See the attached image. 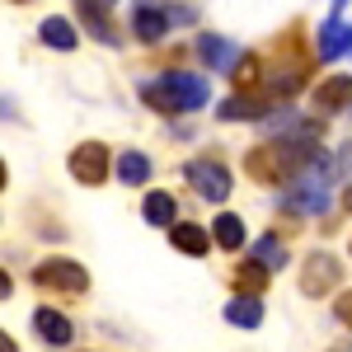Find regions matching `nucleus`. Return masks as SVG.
<instances>
[{
    "instance_id": "aec40b11",
    "label": "nucleus",
    "mask_w": 352,
    "mask_h": 352,
    "mask_svg": "<svg viewBox=\"0 0 352 352\" xmlns=\"http://www.w3.org/2000/svg\"><path fill=\"white\" fill-rule=\"evenodd\" d=\"M118 179H122L127 188H132V184H146V179H151V160H146L141 151H122V155H118Z\"/></svg>"
},
{
    "instance_id": "f8f14e48",
    "label": "nucleus",
    "mask_w": 352,
    "mask_h": 352,
    "mask_svg": "<svg viewBox=\"0 0 352 352\" xmlns=\"http://www.w3.org/2000/svg\"><path fill=\"white\" fill-rule=\"evenodd\" d=\"M169 244H174L179 254H188V258H202L207 244H212V235H207L202 226H192V221H174V226H169Z\"/></svg>"
},
{
    "instance_id": "423d86ee",
    "label": "nucleus",
    "mask_w": 352,
    "mask_h": 352,
    "mask_svg": "<svg viewBox=\"0 0 352 352\" xmlns=\"http://www.w3.org/2000/svg\"><path fill=\"white\" fill-rule=\"evenodd\" d=\"M113 5H118V0H76V14H80V24L89 28L99 43L118 47L122 38H118V28H113Z\"/></svg>"
},
{
    "instance_id": "5701e85b",
    "label": "nucleus",
    "mask_w": 352,
    "mask_h": 352,
    "mask_svg": "<svg viewBox=\"0 0 352 352\" xmlns=\"http://www.w3.org/2000/svg\"><path fill=\"white\" fill-rule=\"evenodd\" d=\"M333 315H338V320L348 324V333H352V292H343V296L333 300Z\"/></svg>"
},
{
    "instance_id": "7ed1b4c3",
    "label": "nucleus",
    "mask_w": 352,
    "mask_h": 352,
    "mask_svg": "<svg viewBox=\"0 0 352 352\" xmlns=\"http://www.w3.org/2000/svg\"><path fill=\"white\" fill-rule=\"evenodd\" d=\"M338 277H343V263L324 254V249H315L310 258H305V268H300V292L315 300V296H329L333 287H338Z\"/></svg>"
},
{
    "instance_id": "39448f33",
    "label": "nucleus",
    "mask_w": 352,
    "mask_h": 352,
    "mask_svg": "<svg viewBox=\"0 0 352 352\" xmlns=\"http://www.w3.org/2000/svg\"><path fill=\"white\" fill-rule=\"evenodd\" d=\"M66 164H71L76 184H85V188H99V184L109 179V151H104V141H85V146H76Z\"/></svg>"
},
{
    "instance_id": "f3484780",
    "label": "nucleus",
    "mask_w": 352,
    "mask_h": 352,
    "mask_svg": "<svg viewBox=\"0 0 352 352\" xmlns=\"http://www.w3.org/2000/svg\"><path fill=\"white\" fill-rule=\"evenodd\" d=\"M221 122H249V118H263V99H254V94H230L226 104L217 109Z\"/></svg>"
},
{
    "instance_id": "b1692460",
    "label": "nucleus",
    "mask_w": 352,
    "mask_h": 352,
    "mask_svg": "<svg viewBox=\"0 0 352 352\" xmlns=\"http://www.w3.org/2000/svg\"><path fill=\"white\" fill-rule=\"evenodd\" d=\"M0 352H19V343H14V338H10L5 329H0Z\"/></svg>"
},
{
    "instance_id": "6e6552de",
    "label": "nucleus",
    "mask_w": 352,
    "mask_h": 352,
    "mask_svg": "<svg viewBox=\"0 0 352 352\" xmlns=\"http://www.w3.org/2000/svg\"><path fill=\"white\" fill-rule=\"evenodd\" d=\"M33 329H38V338H43L47 348H66L71 333H76L71 320H66L61 310H52V305H38V310H33Z\"/></svg>"
},
{
    "instance_id": "f257e3e1",
    "label": "nucleus",
    "mask_w": 352,
    "mask_h": 352,
    "mask_svg": "<svg viewBox=\"0 0 352 352\" xmlns=\"http://www.w3.org/2000/svg\"><path fill=\"white\" fill-rule=\"evenodd\" d=\"M141 99H146L155 113H197V109H207L212 89H207L202 76L169 71V76H160V80H146V85H141Z\"/></svg>"
},
{
    "instance_id": "2eb2a0df",
    "label": "nucleus",
    "mask_w": 352,
    "mask_h": 352,
    "mask_svg": "<svg viewBox=\"0 0 352 352\" xmlns=\"http://www.w3.org/2000/svg\"><path fill=\"white\" fill-rule=\"evenodd\" d=\"M226 320L235 329H258L263 324V300L258 296H230L226 300Z\"/></svg>"
},
{
    "instance_id": "a878e982",
    "label": "nucleus",
    "mask_w": 352,
    "mask_h": 352,
    "mask_svg": "<svg viewBox=\"0 0 352 352\" xmlns=\"http://www.w3.org/2000/svg\"><path fill=\"white\" fill-rule=\"evenodd\" d=\"M343 207H348V212H352V184H348V192H343Z\"/></svg>"
},
{
    "instance_id": "ddd939ff",
    "label": "nucleus",
    "mask_w": 352,
    "mask_h": 352,
    "mask_svg": "<svg viewBox=\"0 0 352 352\" xmlns=\"http://www.w3.org/2000/svg\"><path fill=\"white\" fill-rule=\"evenodd\" d=\"M38 38H43L47 47H56V52H76V43H80L76 24H71V19H61V14L43 19V24H38Z\"/></svg>"
},
{
    "instance_id": "4468645a",
    "label": "nucleus",
    "mask_w": 352,
    "mask_h": 352,
    "mask_svg": "<svg viewBox=\"0 0 352 352\" xmlns=\"http://www.w3.org/2000/svg\"><path fill=\"white\" fill-rule=\"evenodd\" d=\"M352 47V28L343 19H324L320 24V61H333V56H343Z\"/></svg>"
},
{
    "instance_id": "4be33fe9",
    "label": "nucleus",
    "mask_w": 352,
    "mask_h": 352,
    "mask_svg": "<svg viewBox=\"0 0 352 352\" xmlns=\"http://www.w3.org/2000/svg\"><path fill=\"white\" fill-rule=\"evenodd\" d=\"M230 76H235V89H240V94H254L258 80H263V61H258V56H240Z\"/></svg>"
},
{
    "instance_id": "20e7f679",
    "label": "nucleus",
    "mask_w": 352,
    "mask_h": 352,
    "mask_svg": "<svg viewBox=\"0 0 352 352\" xmlns=\"http://www.w3.org/2000/svg\"><path fill=\"white\" fill-rule=\"evenodd\" d=\"M188 184L197 197H207V202H226L230 188H235V179H230V169L221 160H192L188 164Z\"/></svg>"
},
{
    "instance_id": "0eeeda50",
    "label": "nucleus",
    "mask_w": 352,
    "mask_h": 352,
    "mask_svg": "<svg viewBox=\"0 0 352 352\" xmlns=\"http://www.w3.org/2000/svg\"><path fill=\"white\" fill-rule=\"evenodd\" d=\"M132 33L141 43H160L164 33H169V10H164V0H136Z\"/></svg>"
},
{
    "instance_id": "dca6fc26",
    "label": "nucleus",
    "mask_w": 352,
    "mask_h": 352,
    "mask_svg": "<svg viewBox=\"0 0 352 352\" xmlns=\"http://www.w3.org/2000/svg\"><path fill=\"white\" fill-rule=\"evenodd\" d=\"M212 240H217L226 254H240L244 249V221L235 217V212H221V217L212 221Z\"/></svg>"
},
{
    "instance_id": "f03ea898",
    "label": "nucleus",
    "mask_w": 352,
    "mask_h": 352,
    "mask_svg": "<svg viewBox=\"0 0 352 352\" xmlns=\"http://www.w3.org/2000/svg\"><path fill=\"white\" fill-rule=\"evenodd\" d=\"M33 282L52 296H85L89 292V272L76 263V258H43L33 268Z\"/></svg>"
},
{
    "instance_id": "9d476101",
    "label": "nucleus",
    "mask_w": 352,
    "mask_h": 352,
    "mask_svg": "<svg viewBox=\"0 0 352 352\" xmlns=\"http://www.w3.org/2000/svg\"><path fill=\"white\" fill-rule=\"evenodd\" d=\"M197 56H202L212 71H235V61H240L235 43H226L221 33H197Z\"/></svg>"
},
{
    "instance_id": "9b49d317",
    "label": "nucleus",
    "mask_w": 352,
    "mask_h": 352,
    "mask_svg": "<svg viewBox=\"0 0 352 352\" xmlns=\"http://www.w3.org/2000/svg\"><path fill=\"white\" fill-rule=\"evenodd\" d=\"M352 104V76H329L315 85V109L324 113H343Z\"/></svg>"
},
{
    "instance_id": "412c9836",
    "label": "nucleus",
    "mask_w": 352,
    "mask_h": 352,
    "mask_svg": "<svg viewBox=\"0 0 352 352\" xmlns=\"http://www.w3.org/2000/svg\"><path fill=\"white\" fill-rule=\"evenodd\" d=\"M254 263H258L263 272L287 268V244H282V240H272V235H263V240L254 244Z\"/></svg>"
},
{
    "instance_id": "1a4fd4ad",
    "label": "nucleus",
    "mask_w": 352,
    "mask_h": 352,
    "mask_svg": "<svg viewBox=\"0 0 352 352\" xmlns=\"http://www.w3.org/2000/svg\"><path fill=\"white\" fill-rule=\"evenodd\" d=\"M282 212H292V217H324L329 212V192L300 184V188L282 192Z\"/></svg>"
},
{
    "instance_id": "6ab92c4d",
    "label": "nucleus",
    "mask_w": 352,
    "mask_h": 352,
    "mask_svg": "<svg viewBox=\"0 0 352 352\" xmlns=\"http://www.w3.org/2000/svg\"><path fill=\"white\" fill-rule=\"evenodd\" d=\"M235 287H240V296H263V287H268V272L258 268L254 258H244V263H235Z\"/></svg>"
},
{
    "instance_id": "393cba45",
    "label": "nucleus",
    "mask_w": 352,
    "mask_h": 352,
    "mask_svg": "<svg viewBox=\"0 0 352 352\" xmlns=\"http://www.w3.org/2000/svg\"><path fill=\"white\" fill-rule=\"evenodd\" d=\"M10 292H14V282H10V272L0 268V296H10Z\"/></svg>"
},
{
    "instance_id": "a211bd4d",
    "label": "nucleus",
    "mask_w": 352,
    "mask_h": 352,
    "mask_svg": "<svg viewBox=\"0 0 352 352\" xmlns=\"http://www.w3.org/2000/svg\"><path fill=\"white\" fill-rule=\"evenodd\" d=\"M141 217L151 221V226H174V217H179V202H174L169 192H146Z\"/></svg>"
},
{
    "instance_id": "cd10ccee",
    "label": "nucleus",
    "mask_w": 352,
    "mask_h": 352,
    "mask_svg": "<svg viewBox=\"0 0 352 352\" xmlns=\"http://www.w3.org/2000/svg\"><path fill=\"white\" fill-rule=\"evenodd\" d=\"M333 5H343V0H333Z\"/></svg>"
},
{
    "instance_id": "c85d7f7f",
    "label": "nucleus",
    "mask_w": 352,
    "mask_h": 352,
    "mask_svg": "<svg viewBox=\"0 0 352 352\" xmlns=\"http://www.w3.org/2000/svg\"><path fill=\"white\" fill-rule=\"evenodd\" d=\"M14 5H24V0H14Z\"/></svg>"
},
{
    "instance_id": "bb28decb",
    "label": "nucleus",
    "mask_w": 352,
    "mask_h": 352,
    "mask_svg": "<svg viewBox=\"0 0 352 352\" xmlns=\"http://www.w3.org/2000/svg\"><path fill=\"white\" fill-rule=\"evenodd\" d=\"M0 188H5V160H0Z\"/></svg>"
}]
</instances>
